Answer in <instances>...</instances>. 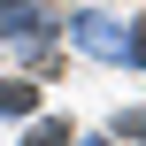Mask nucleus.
I'll list each match as a JSON object with an SVG mask.
<instances>
[{
	"label": "nucleus",
	"mask_w": 146,
	"mask_h": 146,
	"mask_svg": "<svg viewBox=\"0 0 146 146\" xmlns=\"http://www.w3.org/2000/svg\"><path fill=\"white\" fill-rule=\"evenodd\" d=\"M31 100H38L31 85H15V77H0V115H31Z\"/></svg>",
	"instance_id": "f257e3e1"
},
{
	"label": "nucleus",
	"mask_w": 146,
	"mask_h": 146,
	"mask_svg": "<svg viewBox=\"0 0 146 146\" xmlns=\"http://www.w3.org/2000/svg\"><path fill=\"white\" fill-rule=\"evenodd\" d=\"M23 146H69V131H62V123H38V131H31Z\"/></svg>",
	"instance_id": "f03ea898"
},
{
	"label": "nucleus",
	"mask_w": 146,
	"mask_h": 146,
	"mask_svg": "<svg viewBox=\"0 0 146 146\" xmlns=\"http://www.w3.org/2000/svg\"><path fill=\"white\" fill-rule=\"evenodd\" d=\"M123 139H146V108H131V115H123Z\"/></svg>",
	"instance_id": "7ed1b4c3"
},
{
	"label": "nucleus",
	"mask_w": 146,
	"mask_h": 146,
	"mask_svg": "<svg viewBox=\"0 0 146 146\" xmlns=\"http://www.w3.org/2000/svg\"><path fill=\"white\" fill-rule=\"evenodd\" d=\"M131 54H139V62H146V15H139V31H131Z\"/></svg>",
	"instance_id": "20e7f679"
}]
</instances>
